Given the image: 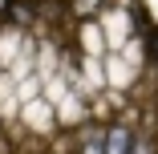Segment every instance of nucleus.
Masks as SVG:
<instances>
[{
  "instance_id": "obj_1",
  "label": "nucleus",
  "mask_w": 158,
  "mask_h": 154,
  "mask_svg": "<svg viewBox=\"0 0 158 154\" xmlns=\"http://www.w3.org/2000/svg\"><path fill=\"white\" fill-rule=\"evenodd\" d=\"M130 146H134V134L126 130V126H114V130H106V150L122 154V150H130Z\"/></svg>"
}]
</instances>
